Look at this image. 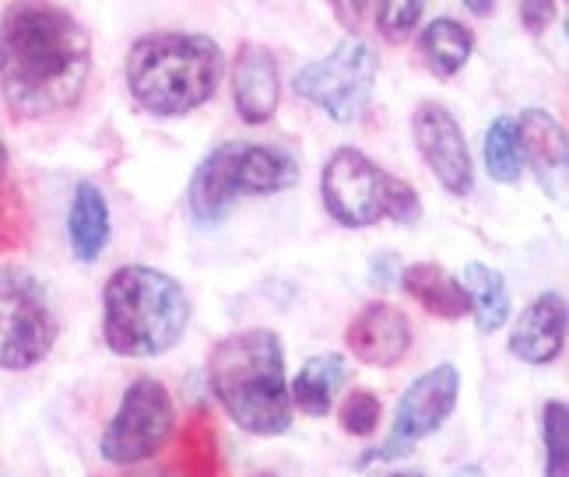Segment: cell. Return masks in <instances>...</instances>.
<instances>
[{
  "label": "cell",
  "instance_id": "obj_11",
  "mask_svg": "<svg viewBox=\"0 0 569 477\" xmlns=\"http://www.w3.org/2000/svg\"><path fill=\"white\" fill-rule=\"evenodd\" d=\"M415 130V144H419V155L426 159L429 172L447 193L453 197H468L475 186V169L468 155V141L461 123L453 120V113L440 102H422L411 116Z\"/></svg>",
  "mask_w": 569,
  "mask_h": 477
},
{
  "label": "cell",
  "instance_id": "obj_28",
  "mask_svg": "<svg viewBox=\"0 0 569 477\" xmlns=\"http://www.w3.org/2000/svg\"><path fill=\"white\" fill-rule=\"evenodd\" d=\"M8 165V148H4V141H0V169Z\"/></svg>",
  "mask_w": 569,
  "mask_h": 477
},
{
  "label": "cell",
  "instance_id": "obj_3",
  "mask_svg": "<svg viewBox=\"0 0 569 477\" xmlns=\"http://www.w3.org/2000/svg\"><path fill=\"white\" fill-rule=\"evenodd\" d=\"M226 74L218 42L197 32H151L127 53V89L151 116H187Z\"/></svg>",
  "mask_w": 569,
  "mask_h": 477
},
{
  "label": "cell",
  "instance_id": "obj_24",
  "mask_svg": "<svg viewBox=\"0 0 569 477\" xmlns=\"http://www.w3.org/2000/svg\"><path fill=\"white\" fill-rule=\"evenodd\" d=\"M380 400L377 394H369V389H352V394L345 397V404L338 407V422L348 436H373L380 428Z\"/></svg>",
  "mask_w": 569,
  "mask_h": 477
},
{
  "label": "cell",
  "instance_id": "obj_19",
  "mask_svg": "<svg viewBox=\"0 0 569 477\" xmlns=\"http://www.w3.org/2000/svg\"><path fill=\"white\" fill-rule=\"evenodd\" d=\"M471 50H475L471 32L453 18L429 21L419 35V53L436 78H453L471 60Z\"/></svg>",
  "mask_w": 569,
  "mask_h": 477
},
{
  "label": "cell",
  "instance_id": "obj_18",
  "mask_svg": "<svg viewBox=\"0 0 569 477\" xmlns=\"http://www.w3.org/2000/svg\"><path fill=\"white\" fill-rule=\"evenodd\" d=\"M345 376H348V365L341 355L335 352L313 355L292 379V389H289L292 407H299L302 415H310V418H323L327 410H331V400L341 389Z\"/></svg>",
  "mask_w": 569,
  "mask_h": 477
},
{
  "label": "cell",
  "instance_id": "obj_8",
  "mask_svg": "<svg viewBox=\"0 0 569 477\" xmlns=\"http://www.w3.org/2000/svg\"><path fill=\"white\" fill-rule=\"evenodd\" d=\"M377 50L362 39H348L323 60L306 63L296 74L292 89L335 123H356L369 110V99H373L377 89Z\"/></svg>",
  "mask_w": 569,
  "mask_h": 477
},
{
  "label": "cell",
  "instance_id": "obj_22",
  "mask_svg": "<svg viewBox=\"0 0 569 477\" xmlns=\"http://www.w3.org/2000/svg\"><path fill=\"white\" fill-rule=\"evenodd\" d=\"M180 467L190 474H214L218 470V443L208 410H193L180 436Z\"/></svg>",
  "mask_w": 569,
  "mask_h": 477
},
{
  "label": "cell",
  "instance_id": "obj_20",
  "mask_svg": "<svg viewBox=\"0 0 569 477\" xmlns=\"http://www.w3.org/2000/svg\"><path fill=\"white\" fill-rule=\"evenodd\" d=\"M461 285L471 298V309L478 319V331L481 334H496L502 323L510 316V292H507V281L502 274L489 264H468L461 271Z\"/></svg>",
  "mask_w": 569,
  "mask_h": 477
},
{
  "label": "cell",
  "instance_id": "obj_10",
  "mask_svg": "<svg viewBox=\"0 0 569 477\" xmlns=\"http://www.w3.org/2000/svg\"><path fill=\"white\" fill-rule=\"evenodd\" d=\"M457 397H461V373L457 365H436L426 376L415 379L405 397L398 404V415H393V428H390V443L366 449L356 467H369V464H390V460H405L411 457L415 443L429 439L432 432H440L447 425V418L453 415Z\"/></svg>",
  "mask_w": 569,
  "mask_h": 477
},
{
  "label": "cell",
  "instance_id": "obj_5",
  "mask_svg": "<svg viewBox=\"0 0 569 477\" xmlns=\"http://www.w3.org/2000/svg\"><path fill=\"white\" fill-rule=\"evenodd\" d=\"M299 183V162L281 148L226 141L197 165L187 207L197 225H214L239 197H268Z\"/></svg>",
  "mask_w": 569,
  "mask_h": 477
},
{
  "label": "cell",
  "instance_id": "obj_25",
  "mask_svg": "<svg viewBox=\"0 0 569 477\" xmlns=\"http://www.w3.org/2000/svg\"><path fill=\"white\" fill-rule=\"evenodd\" d=\"M426 0H377V29L390 42H405L422 21Z\"/></svg>",
  "mask_w": 569,
  "mask_h": 477
},
{
  "label": "cell",
  "instance_id": "obj_23",
  "mask_svg": "<svg viewBox=\"0 0 569 477\" xmlns=\"http://www.w3.org/2000/svg\"><path fill=\"white\" fill-rule=\"evenodd\" d=\"M541 432H545V474L566 477L569 474V410L562 400L545 404Z\"/></svg>",
  "mask_w": 569,
  "mask_h": 477
},
{
  "label": "cell",
  "instance_id": "obj_1",
  "mask_svg": "<svg viewBox=\"0 0 569 477\" xmlns=\"http://www.w3.org/2000/svg\"><path fill=\"white\" fill-rule=\"evenodd\" d=\"M92 78V39L53 0H11L0 18V95L14 120L74 110Z\"/></svg>",
  "mask_w": 569,
  "mask_h": 477
},
{
  "label": "cell",
  "instance_id": "obj_9",
  "mask_svg": "<svg viewBox=\"0 0 569 477\" xmlns=\"http://www.w3.org/2000/svg\"><path fill=\"white\" fill-rule=\"evenodd\" d=\"M177 428V410H172L169 389L159 379H138L127 386L120 410L102 432L99 453L113 467H134L159 457Z\"/></svg>",
  "mask_w": 569,
  "mask_h": 477
},
{
  "label": "cell",
  "instance_id": "obj_4",
  "mask_svg": "<svg viewBox=\"0 0 569 477\" xmlns=\"http://www.w3.org/2000/svg\"><path fill=\"white\" fill-rule=\"evenodd\" d=\"M190 323V298L172 274L130 264L106 281L102 334L120 358H156L177 348Z\"/></svg>",
  "mask_w": 569,
  "mask_h": 477
},
{
  "label": "cell",
  "instance_id": "obj_7",
  "mask_svg": "<svg viewBox=\"0 0 569 477\" xmlns=\"http://www.w3.org/2000/svg\"><path fill=\"white\" fill-rule=\"evenodd\" d=\"M57 344V316L42 281L21 267L0 271V368L39 365Z\"/></svg>",
  "mask_w": 569,
  "mask_h": 477
},
{
  "label": "cell",
  "instance_id": "obj_13",
  "mask_svg": "<svg viewBox=\"0 0 569 477\" xmlns=\"http://www.w3.org/2000/svg\"><path fill=\"white\" fill-rule=\"evenodd\" d=\"M520 130V155L528 159L535 180L549 197L562 201L566 176H569V148H566V130L559 120L545 110H528L517 120Z\"/></svg>",
  "mask_w": 569,
  "mask_h": 477
},
{
  "label": "cell",
  "instance_id": "obj_14",
  "mask_svg": "<svg viewBox=\"0 0 569 477\" xmlns=\"http://www.w3.org/2000/svg\"><path fill=\"white\" fill-rule=\"evenodd\" d=\"M566 344V298L541 292L510 331V352L528 365H552Z\"/></svg>",
  "mask_w": 569,
  "mask_h": 477
},
{
  "label": "cell",
  "instance_id": "obj_17",
  "mask_svg": "<svg viewBox=\"0 0 569 477\" xmlns=\"http://www.w3.org/2000/svg\"><path fill=\"white\" fill-rule=\"evenodd\" d=\"M401 285L429 316L465 319L471 309V298H468L465 285L453 281L440 264H411L401 277Z\"/></svg>",
  "mask_w": 569,
  "mask_h": 477
},
{
  "label": "cell",
  "instance_id": "obj_21",
  "mask_svg": "<svg viewBox=\"0 0 569 477\" xmlns=\"http://www.w3.org/2000/svg\"><path fill=\"white\" fill-rule=\"evenodd\" d=\"M486 172L496 183H517L523 172V155H520V130L513 116L492 120L486 134Z\"/></svg>",
  "mask_w": 569,
  "mask_h": 477
},
{
  "label": "cell",
  "instance_id": "obj_26",
  "mask_svg": "<svg viewBox=\"0 0 569 477\" xmlns=\"http://www.w3.org/2000/svg\"><path fill=\"white\" fill-rule=\"evenodd\" d=\"M556 21V4L552 0H520V26L531 35H545Z\"/></svg>",
  "mask_w": 569,
  "mask_h": 477
},
{
  "label": "cell",
  "instance_id": "obj_2",
  "mask_svg": "<svg viewBox=\"0 0 569 477\" xmlns=\"http://www.w3.org/2000/svg\"><path fill=\"white\" fill-rule=\"evenodd\" d=\"M208 379L226 415L250 436H281L292 428V397L284 376V348L274 331H239L218 341Z\"/></svg>",
  "mask_w": 569,
  "mask_h": 477
},
{
  "label": "cell",
  "instance_id": "obj_6",
  "mask_svg": "<svg viewBox=\"0 0 569 477\" xmlns=\"http://www.w3.org/2000/svg\"><path fill=\"white\" fill-rule=\"evenodd\" d=\"M320 193L327 214L345 229H369L380 219L415 225L422 219V201L405 180L390 176L359 148H338L323 165Z\"/></svg>",
  "mask_w": 569,
  "mask_h": 477
},
{
  "label": "cell",
  "instance_id": "obj_16",
  "mask_svg": "<svg viewBox=\"0 0 569 477\" xmlns=\"http://www.w3.org/2000/svg\"><path fill=\"white\" fill-rule=\"evenodd\" d=\"M68 238L81 264H96L109 246V204L96 183H78L68 214Z\"/></svg>",
  "mask_w": 569,
  "mask_h": 477
},
{
  "label": "cell",
  "instance_id": "obj_15",
  "mask_svg": "<svg viewBox=\"0 0 569 477\" xmlns=\"http://www.w3.org/2000/svg\"><path fill=\"white\" fill-rule=\"evenodd\" d=\"M278 68L274 57L257 47V42H243L236 50L232 60V99H236V113L247 123L260 126L268 123L278 110Z\"/></svg>",
  "mask_w": 569,
  "mask_h": 477
},
{
  "label": "cell",
  "instance_id": "obj_27",
  "mask_svg": "<svg viewBox=\"0 0 569 477\" xmlns=\"http://www.w3.org/2000/svg\"><path fill=\"white\" fill-rule=\"evenodd\" d=\"M465 8L471 11V14H492V8H496V0H465Z\"/></svg>",
  "mask_w": 569,
  "mask_h": 477
},
{
  "label": "cell",
  "instance_id": "obj_12",
  "mask_svg": "<svg viewBox=\"0 0 569 477\" xmlns=\"http://www.w3.org/2000/svg\"><path fill=\"white\" fill-rule=\"evenodd\" d=\"M345 344L362 365L393 368L411 352V323L398 306H390V302H369L352 319Z\"/></svg>",
  "mask_w": 569,
  "mask_h": 477
}]
</instances>
